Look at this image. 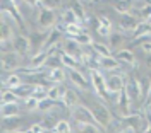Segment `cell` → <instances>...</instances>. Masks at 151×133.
I'll return each instance as SVG.
<instances>
[{
	"mask_svg": "<svg viewBox=\"0 0 151 133\" xmlns=\"http://www.w3.org/2000/svg\"><path fill=\"white\" fill-rule=\"evenodd\" d=\"M72 10H74L76 14H77V17H79L81 21H84V19H86V14H84V10H83V7H81L79 4H74V5H72Z\"/></svg>",
	"mask_w": 151,
	"mask_h": 133,
	"instance_id": "cell-39",
	"label": "cell"
},
{
	"mask_svg": "<svg viewBox=\"0 0 151 133\" xmlns=\"http://www.w3.org/2000/svg\"><path fill=\"white\" fill-rule=\"evenodd\" d=\"M72 118H74V121H77L79 125H93V126H98V128H101L100 123L96 121V118H94L93 111H91V108H86V106H81L77 104L72 108Z\"/></svg>",
	"mask_w": 151,
	"mask_h": 133,
	"instance_id": "cell-1",
	"label": "cell"
},
{
	"mask_svg": "<svg viewBox=\"0 0 151 133\" xmlns=\"http://www.w3.org/2000/svg\"><path fill=\"white\" fill-rule=\"evenodd\" d=\"M45 38H47V36H45V34H40V33L31 34V36H29V39H31V46H36V48H41V50H43L45 43H47Z\"/></svg>",
	"mask_w": 151,
	"mask_h": 133,
	"instance_id": "cell-27",
	"label": "cell"
},
{
	"mask_svg": "<svg viewBox=\"0 0 151 133\" xmlns=\"http://www.w3.org/2000/svg\"><path fill=\"white\" fill-rule=\"evenodd\" d=\"M60 57H62V65L64 66H69V68H77V66H79V60H77V58L70 57V55H67V53H62Z\"/></svg>",
	"mask_w": 151,
	"mask_h": 133,
	"instance_id": "cell-30",
	"label": "cell"
},
{
	"mask_svg": "<svg viewBox=\"0 0 151 133\" xmlns=\"http://www.w3.org/2000/svg\"><path fill=\"white\" fill-rule=\"evenodd\" d=\"M146 66H148V68H151V53H148V55H146Z\"/></svg>",
	"mask_w": 151,
	"mask_h": 133,
	"instance_id": "cell-41",
	"label": "cell"
},
{
	"mask_svg": "<svg viewBox=\"0 0 151 133\" xmlns=\"http://www.w3.org/2000/svg\"><path fill=\"white\" fill-rule=\"evenodd\" d=\"M91 111H93L94 118H96V121L100 123L101 128H108L110 123H112V114L108 111V108L101 103H98V104H93L91 106Z\"/></svg>",
	"mask_w": 151,
	"mask_h": 133,
	"instance_id": "cell-3",
	"label": "cell"
},
{
	"mask_svg": "<svg viewBox=\"0 0 151 133\" xmlns=\"http://www.w3.org/2000/svg\"><path fill=\"white\" fill-rule=\"evenodd\" d=\"M115 58L120 63H124V65H131V66L136 65V57H134V53H132L131 50H119Z\"/></svg>",
	"mask_w": 151,
	"mask_h": 133,
	"instance_id": "cell-15",
	"label": "cell"
},
{
	"mask_svg": "<svg viewBox=\"0 0 151 133\" xmlns=\"http://www.w3.org/2000/svg\"><path fill=\"white\" fill-rule=\"evenodd\" d=\"M91 48H93L94 55H98V57H112L110 46H106V45H103V43H93Z\"/></svg>",
	"mask_w": 151,
	"mask_h": 133,
	"instance_id": "cell-25",
	"label": "cell"
},
{
	"mask_svg": "<svg viewBox=\"0 0 151 133\" xmlns=\"http://www.w3.org/2000/svg\"><path fill=\"white\" fill-rule=\"evenodd\" d=\"M62 5V0H41L40 2V7L41 9H50V10H55Z\"/></svg>",
	"mask_w": 151,
	"mask_h": 133,
	"instance_id": "cell-31",
	"label": "cell"
},
{
	"mask_svg": "<svg viewBox=\"0 0 151 133\" xmlns=\"http://www.w3.org/2000/svg\"><path fill=\"white\" fill-rule=\"evenodd\" d=\"M72 39H76L81 46H91V45H93V39H91V36H89V34H86V33H81V34L74 36Z\"/></svg>",
	"mask_w": 151,
	"mask_h": 133,
	"instance_id": "cell-32",
	"label": "cell"
},
{
	"mask_svg": "<svg viewBox=\"0 0 151 133\" xmlns=\"http://www.w3.org/2000/svg\"><path fill=\"white\" fill-rule=\"evenodd\" d=\"M19 114H21L19 103H7V104H2V118H12V116H19Z\"/></svg>",
	"mask_w": 151,
	"mask_h": 133,
	"instance_id": "cell-18",
	"label": "cell"
},
{
	"mask_svg": "<svg viewBox=\"0 0 151 133\" xmlns=\"http://www.w3.org/2000/svg\"><path fill=\"white\" fill-rule=\"evenodd\" d=\"M53 132L55 133H70V125H69V121H65V120H58V123H57Z\"/></svg>",
	"mask_w": 151,
	"mask_h": 133,
	"instance_id": "cell-34",
	"label": "cell"
},
{
	"mask_svg": "<svg viewBox=\"0 0 151 133\" xmlns=\"http://www.w3.org/2000/svg\"><path fill=\"white\" fill-rule=\"evenodd\" d=\"M69 77H70V80H72V84L77 86L79 89H89L91 86V80H88L84 77V74H81L77 68H69Z\"/></svg>",
	"mask_w": 151,
	"mask_h": 133,
	"instance_id": "cell-10",
	"label": "cell"
},
{
	"mask_svg": "<svg viewBox=\"0 0 151 133\" xmlns=\"http://www.w3.org/2000/svg\"><path fill=\"white\" fill-rule=\"evenodd\" d=\"M22 2H26V4H40L41 0H22Z\"/></svg>",
	"mask_w": 151,
	"mask_h": 133,
	"instance_id": "cell-42",
	"label": "cell"
},
{
	"mask_svg": "<svg viewBox=\"0 0 151 133\" xmlns=\"http://www.w3.org/2000/svg\"><path fill=\"white\" fill-rule=\"evenodd\" d=\"M125 94L129 96V99H131V103H136V101H139L142 97V89H141V82L139 80H136V79H129L127 82H125Z\"/></svg>",
	"mask_w": 151,
	"mask_h": 133,
	"instance_id": "cell-4",
	"label": "cell"
},
{
	"mask_svg": "<svg viewBox=\"0 0 151 133\" xmlns=\"http://www.w3.org/2000/svg\"><path fill=\"white\" fill-rule=\"evenodd\" d=\"M7 103H19V96L10 89L2 92V104H7Z\"/></svg>",
	"mask_w": 151,
	"mask_h": 133,
	"instance_id": "cell-28",
	"label": "cell"
},
{
	"mask_svg": "<svg viewBox=\"0 0 151 133\" xmlns=\"http://www.w3.org/2000/svg\"><path fill=\"white\" fill-rule=\"evenodd\" d=\"M60 39H62V31H58V29H52L50 34L47 36V43H45L43 50L48 51V53H52V51L57 48V45L60 43Z\"/></svg>",
	"mask_w": 151,
	"mask_h": 133,
	"instance_id": "cell-13",
	"label": "cell"
},
{
	"mask_svg": "<svg viewBox=\"0 0 151 133\" xmlns=\"http://www.w3.org/2000/svg\"><path fill=\"white\" fill-rule=\"evenodd\" d=\"M62 22L67 24V26H76V24H79V26H81V22H83V21L77 17V14H76L74 10H72V7H70V9L62 10Z\"/></svg>",
	"mask_w": 151,
	"mask_h": 133,
	"instance_id": "cell-17",
	"label": "cell"
},
{
	"mask_svg": "<svg viewBox=\"0 0 151 133\" xmlns=\"http://www.w3.org/2000/svg\"><path fill=\"white\" fill-rule=\"evenodd\" d=\"M43 133H45V132H43Z\"/></svg>",
	"mask_w": 151,
	"mask_h": 133,
	"instance_id": "cell-43",
	"label": "cell"
},
{
	"mask_svg": "<svg viewBox=\"0 0 151 133\" xmlns=\"http://www.w3.org/2000/svg\"><path fill=\"white\" fill-rule=\"evenodd\" d=\"M129 104H131V99L125 94V91H122L119 101H117V109H119V113L122 116H129Z\"/></svg>",
	"mask_w": 151,
	"mask_h": 133,
	"instance_id": "cell-19",
	"label": "cell"
},
{
	"mask_svg": "<svg viewBox=\"0 0 151 133\" xmlns=\"http://www.w3.org/2000/svg\"><path fill=\"white\" fill-rule=\"evenodd\" d=\"M96 63L105 70H119L120 68V62L115 57H98L96 55Z\"/></svg>",
	"mask_w": 151,
	"mask_h": 133,
	"instance_id": "cell-14",
	"label": "cell"
},
{
	"mask_svg": "<svg viewBox=\"0 0 151 133\" xmlns=\"http://www.w3.org/2000/svg\"><path fill=\"white\" fill-rule=\"evenodd\" d=\"M4 16V22H2V41H9V39L14 38V33H12V28L9 26V22H7V14L4 12L2 14Z\"/></svg>",
	"mask_w": 151,
	"mask_h": 133,
	"instance_id": "cell-22",
	"label": "cell"
},
{
	"mask_svg": "<svg viewBox=\"0 0 151 133\" xmlns=\"http://www.w3.org/2000/svg\"><path fill=\"white\" fill-rule=\"evenodd\" d=\"M96 31H98L100 36H106V38L112 34V28H106V26H103V24H100V26L96 28Z\"/></svg>",
	"mask_w": 151,
	"mask_h": 133,
	"instance_id": "cell-38",
	"label": "cell"
},
{
	"mask_svg": "<svg viewBox=\"0 0 151 133\" xmlns=\"http://www.w3.org/2000/svg\"><path fill=\"white\" fill-rule=\"evenodd\" d=\"M89 80H91V86L94 87L96 94L100 96L101 99H108V92H106V79H105L98 70H89Z\"/></svg>",
	"mask_w": 151,
	"mask_h": 133,
	"instance_id": "cell-2",
	"label": "cell"
},
{
	"mask_svg": "<svg viewBox=\"0 0 151 133\" xmlns=\"http://www.w3.org/2000/svg\"><path fill=\"white\" fill-rule=\"evenodd\" d=\"M24 82H22V79L19 75H16V74H12V75H9L5 80H4V86L7 87V89H10V91H14V89H17L19 86H22Z\"/></svg>",
	"mask_w": 151,
	"mask_h": 133,
	"instance_id": "cell-23",
	"label": "cell"
},
{
	"mask_svg": "<svg viewBox=\"0 0 151 133\" xmlns=\"http://www.w3.org/2000/svg\"><path fill=\"white\" fill-rule=\"evenodd\" d=\"M50 80L55 82V84H62V82L65 80V72H64L60 66L52 68V70H50Z\"/></svg>",
	"mask_w": 151,
	"mask_h": 133,
	"instance_id": "cell-26",
	"label": "cell"
},
{
	"mask_svg": "<svg viewBox=\"0 0 151 133\" xmlns=\"http://www.w3.org/2000/svg\"><path fill=\"white\" fill-rule=\"evenodd\" d=\"M64 53H67V55H70V57L74 58H84V53H83V46L76 41V39L69 38L67 41H64Z\"/></svg>",
	"mask_w": 151,
	"mask_h": 133,
	"instance_id": "cell-8",
	"label": "cell"
},
{
	"mask_svg": "<svg viewBox=\"0 0 151 133\" xmlns=\"http://www.w3.org/2000/svg\"><path fill=\"white\" fill-rule=\"evenodd\" d=\"M108 39H110L112 48H120L122 46V43L125 41V36H124L122 33H112V34L108 36Z\"/></svg>",
	"mask_w": 151,
	"mask_h": 133,
	"instance_id": "cell-29",
	"label": "cell"
},
{
	"mask_svg": "<svg viewBox=\"0 0 151 133\" xmlns=\"http://www.w3.org/2000/svg\"><path fill=\"white\" fill-rule=\"evenodd\" d=\"M48 57H50V53L48 51H45V50H40L38 53H35V57L31 58V66L33 68H41V66H45L47 65V60Z\"/></svg>",
	"mask_w": 151,
	"mask_h": 133,
	"instance_id": "cell-16",
	"label": "cell"
},
{
	"mask_svg": "<svg viewBox=\"0 0 151 133\" xmlns=\"http://www.w3.org/2000/svg\"><path fill=\"white\" fill-rule=\"evenodd\" d=\"M65 87H62L60 84H57V86H52L48 87V97L50 99H53V101H62V97H64V94H65Z\"/></svg>",
	"mask_w": 151,
	"mask_h": 133,
	"instance_id": "cell-21",
	"label": "cell"
},
{
	"mask_svg": "<svg viewBox=\"0 0 151 133\" xmlns=\"http://www.w3.org/2000/svg\"><path fill=\"white\" fill-rule=\"evenodd\" d=\"M58 63H62V57H55V55L52 53V55L48 57L47 65H45V66H48V68L52 70V68H57V65H58Z\"/></svg>",
	"mask_w": 151,
	"mask_h": 133,
	"instance_id": "cell-36",
	"label": "cell"
},
{
	"mask_svg": "<svg viewBox=\"0 0 151 133\" xmlns=\"http://www.w3.org/2000/svg\"><path fill=\"white\" fill-rule=\"evenodd\" d=\"M142 116H139V114H129V116H124V128L125 130H129V132L132 133H137V132H141V128H142Z\"/></svg>",
	"mask_w": 151,
	"mask_h": 133,
	"instance_id": "cell-6",
	"label": "cell"
},
{
	"mask_svg": "<svg viewBox=\"0 0 151 133\" xmlns=\"http://www.w3.org/2000/svg\"><path fill=\"white\" fill-rule=\"evenodd\" d=\"M55 21H57V17H55V14H53V10H50V9L40 10V14H38V24L43 29L52 28L55 24Z\"/></svg>",
	"mask_w": 151,
	"mask_h": 133,
	"instance_id": "cell-11",
	"label": "cell"
},
{
	"mask_svg": "<svg viewBox=\"0 0 151 133\" xmlns=\"http://www.w3.org/2000/svg\"><path fill=\"white\" fill-rule=\"evenodd\" d=\"M55 104H57V101L50 99V97H45V99H41V101H40L38 109H40V111H50V109H52Z\"/></svg>",
	"mask_w": 151,
	"mask_h": 133,
	"instance_id": "cell-33",
	"label": "cell"
},
{
	"mask_svg": "<svg viewBox=\"0 0 151 133\" xmlns=\"http://www.w3.org/2000/svg\"><path fill=\"white\" fill-rule=\"evenodd\" d=\"M119 26H120V29H122V31H125V33H134V31L137 29V26H139V21L136 19L132 14L125 12V14H120Z\"/></svg>",
	"mask_w": 151,
	"mask_h": 133,
	"instance_id": "cell-7",
	"label": "cell"
},
{
	"mask_svg": "<svg viewBox=\"0 0 151 133\" xmlns=\"http://www.w3.org/2000/svg\"><path fill=\"white\" fill-rule=\"evenodd\" d=\"M148 36H151V26L146 22V21H142V22H139L137 29L132 33V38L134 39H142V38H148Z\"/></svg>",
	"mask_w": 151,
	"mask_h": 133,
	"instance_id": "cell-20",
	"label": "cell"
},
{
	"mask_svg": "<svg viewBox=\"0 0 151 133\" xmlns=\"http://www.w3.org/2000/svg\"><path fill=\"white\" fill-rule=\"evenodd\" d=\"M125 89L122 75H110L106 77V92H122Z\"/></svg>",
	"mask_w": 151,
	"mask_h": 133,
	"instance_id": "cell-12",
	"label": "cell"
},
{
	"mask_svg": "<svg viewBox=\"0 0 151 133\" xmlns=\"http://www.w3.org/2000/svg\"><path fill=\"white\" fill-rule=\"evenodd\" d=\"M57 121L55 118H52V116H48V118H45L43 121H41V125H43V128H53L55 130V126H57Z\"/></svg>",
	"mask_w": 151,
	"mask_h": 133,
	"instance_id": "cell-37",
	"label": "cell"
},
{
	"mask_svg": "<svg viewBox=\"0 0 151 133\" xmlns=\"http://www.w3.org/2000/svg\"><path fill=\"white\" fill-rule=\"evenodd\" d=\"M38 104H40V99H36L35 96H29V97L24 99V106L28 108L29 111H31V109H38Z\"/></svg>",
	"mask_w": 151,
	"mask_h": 133,
	"instance_id": "cell-35",
	"label": "cell"
},
{
	"mask_svg": "<svg viewBox=\"0 0 151 133\" xmlns=\"http://www.w3.org/2000/svg\"><path fill=\"white\" fill-rule=\"evenodd\" d=\"M62 103H64L65 106H69V108H74V106H77V103H79V99H77V94H76L74 91L67 89L65 94H64V97H62Z\"/></svg>",
	"mask_w": 151,
	"mask_h": 133,
	"instance_id": "cell-24",
	"label": "cell"
},
{
	"mask_svg": "<svg viewBox=\"0 0 151 133\" xmlns=\"http://www.w3.org/2000/svg\"><path fill=\"white\" fill-rule=\"evenodd\" d=\"M21 65V55L16 51L2 53V68L4 70H14Z\"/></svg>",
	"mask_w": 151,
	"mask_h": 133,
	"instance_id": "cell-5",
	"label": "cell"
},
{
	"mask_svg": "<svg viewBox=\"0 0 151 133\" xmlns=\"http://www.w3.org/2000/svg\"><path fill=\"white\" fill-rule=\"evenodd\" d=\"M12 45H14V51L19 53V55H26L31 48V39L22 36V34H17L12 38Z\"/></svg>",
	"mask_w": 151,
	"mask_h": 133,
	"instance_id": "cell-9",
	"label": "cell"
},
{
	"mask_svg": "<svg viewBox=\"0 0 151 133\" xmlns=\"http://www.w3.org/2000/svg\"><path fill=\"white\" fill-rule=\"evenodd\" d=\"M141 50L146 51V53H151V41H144V43L141 45Z\"/></svg>",
	"mask_w": 151,
	"mask_h": 133,
	"instance_id": "cell-40",
	"label": "cell"
}]
</instances>
